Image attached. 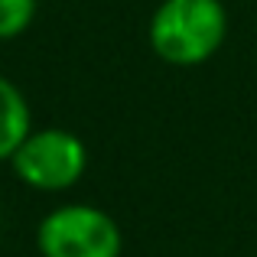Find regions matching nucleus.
<instances>
[{
    "label": "nucleus",
    "instance_id": "39448f33",
    "mask_svg": "<svg viewBox=\"0 0 257 257\" xmlns=\"http://www.w3.org/2000/svg\"><path fill=\"white\" fill-rule=\"evenodd\" d=\"M39 0H0V43L23 36L36 20Z\"/></svg>",
    "mask_w": 257,
    "mask_h": 257
},
{
    "label": "nucleus",
    "instance_id": "f257e3e1",
    "mask_svg": "<svg viewBox=\"0 0 257 257\" xmlns=\"http://www.w3.org/2000/svg\"><path fill=\"white\" fill-rule=\"evenodd\" d=\"M228 36V10L221 0H163L153 10L147 39L166 65L192 69L221 49Z\"/></svg>",
    "mask_w": 257,
    "mask_h": 257
},
{
    "label": "nucleus",
    "instance_id": "f03ea898",
    "mask_svg": "<svg viewBox=\"0 0 257 257\" xmlns=\"http://www.w3.org/2000/svg\"><path fill=\"white\" fill-rule=\"evenodd\" d=\"M36 247L39 257H120L124 238L104 208L69 202L39 221Z\"/></svg>",
    "mask_w": 257,
    "mask_h": 257
},
{
    "label": "nucleus",
    "instance_id": "20e7f679",
    "mask_svg": "<svg viewBox=\"0 0 257 257\" xmlns=\"http://www.w3.org/2000/svg\"><path fill=\"white\" fill-rule=\"evenodd\" d=\"M33 131V111L26 94L0 75V160H10Z\"/></svg>",
    "mask_w": 257,
    "mask_h": 257
},
{
    "label": "nucleus",
    "instance_id": "7ed1b4c3",
    "mask_svg": "<svg viewBox=\"0 0 257 257\" xmlns=\"http://www.w3.org/2000/svg\"><path fill=\"white\" fill-rule=\"evenodd\" d=\"M10 166L23 186L36 192H65L88 170V150L82 137L65 127H39L17 147Z\"/></svg>",
    "mask_w": 257,
    "mask_h": 257
}]
</instances>
